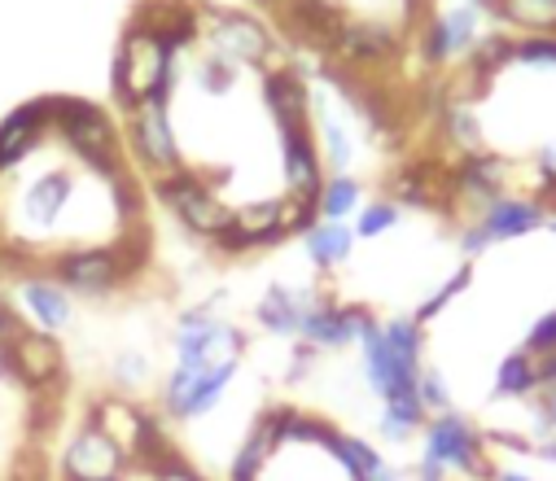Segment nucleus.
<instances>
[{"label":"nucleus","instance_id":"nucleus-1","mask_svg":"<svg viewBox=\"0 0 556 481\" xmlns=\"http://www.w3.org/2000/svg\"><path fill=\"white\" fill-rule=\"evenodd\" d=\"M426 464H439V468H456L465 477H478L486 472V438L456 412H443V416H430L426 425Z\"/></svg>","mask_w":556,"mask_h":481},{"label":"nucleus","instance_id":"nucleus-2","mask_svg":"<svg viewBox=\"0 0 556 481\" xmlns=\"http://www.w3.org/2000/svg\"><path fill=\"white\" fill-rule=\"evenodd\" d=\"M547 219H552V211H547L543 202H534V198H513V193L486 202L482 215H478V224L486 228L491 245H495V241H517V237H526V232H534V228H547Z\"/></svg>","mask_w":556,"mask_h":481},{"label":"nucleus","instance_id":"nucleus-3","mask_svg":"<svg viewBox=\"0 0 556 481\" xmlns=\"http://www.w3.org/2000/svg\"><path fill=\"white\" fill-rule=\"evenodd\" d=\"M495 18L521 36H556V0H500Z\"/></svg>","mask_w":556,"mask_h":481},{"label":"nucleus","instance_id":"nucleus-4","mask_svg":"<svg viewBox=\"0 0 556 481\" xmlns=\"http://www.w3.org/2000/svg\"><path fill=\"white\" fill-rule=\"evenodd\" d=\"M534 390H539V364L530 351H513L508 359H500L495 398H530Z\"/></svg>","mask_w":556,"mask_h":481},{"label":"nucleus","instance_id":"nucleus-5","mask_svg":"<svg viewBox=\"0 0 556 481\" xmlns=\"http://www.w3.org/2000/svg\"><path fill=\"white\" fill-rule=\"evenodd\" d=\"M513 62L521 66H556V36H521L513 49Z\"/></svg>","mask_w":556,"mask_h":481},{"label":"nucleus","instance_id":"nucleus-6","mask_svg":"<svg viewBox=\"0 0 556 481\" xmlns=\"http://www.w3.org/2000/svg\"><path fill=\"white\" fill-rule=\"evenodd\" d=\"M526 351H530L534 359L556 355V311H547V315L534 319V329H530V338H526Z\"/></svg>","mask_w":556,"mask_h":481},{"label":"nucleus","instance_id":"nucleus-7","mask_svg":"<svg viewBox=\"0 0 556 481\" xmlns=\"http://www.w3.org/2000/svg\"><path fill=\"white\" fill-rule=\"evenodd\" d=\"M539 364V385L552 394L556 390V355H543V359H534Z\"/></svg>","mask_w":556,"mask_h":481},{"label":"nucleus","instance_id":"nucleus-8","mask_svg":"<svg viewBox=\"0 0 556 481\" xmlns=\"http://www.w3.org/2000/svg\"><path fill=\"white\" fill-rule=\"evenodd\" d=\"M539 455H543V459H556V442H543V446H539Z\"/></svg>","mask_w":556,"mask_h":481},{"label":"nucleus","instance_id":"nucleus-9","mask_svg":"<svg viewBox=\"0 0 556 481\" xmlns=\"http://www.w3.org/2000/svg\"><path fill=\"white\" fill-rule=\"evenodd\" d=\"M547 420L556 425V390H552V398H547Z\"/></svg>","mask_w":556,"mask_h":481},{"label":"nucleus","instance_id":"nucleus-10","mask_svg":"<svg viewBox=\"0 0 556 481\" xmlns=\"http://www.w3.org/2000/svg\"><path fill=\"white\" fill-rule=\"evenodd\" d=\"M469 5H478V10H495L500 0H469Z\"/></svg>","mask_w":556,"mask_h":481},{"label":"nucleus","instance_id":"nucleus-11","mask_svg":"<svg viewBox=\"0 0 556 481\" xmlns=\"http://www.w3.org/2000/svg\"><path fill=\"white\" fill-rule=\"evenodd\" d=\"M547 228H552V232H556V215H552V219H547Z\"/></svg>","mask_w":556,"mask_h":481}]
</instances>
